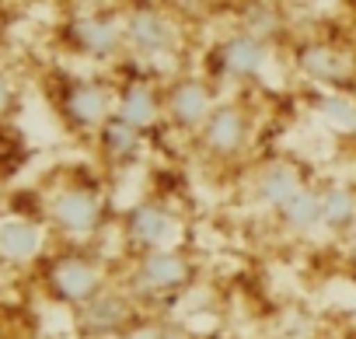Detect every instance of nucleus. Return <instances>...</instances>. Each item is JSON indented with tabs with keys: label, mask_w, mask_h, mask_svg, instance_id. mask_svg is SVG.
I'll return each instance as SVG.
<instances>
[{
	"label": "nucleus",
	"mask_w": 356,
	"mask_h": 339,
	"mask_svg": "<svg viewBox=\"0 0 356 339\" xmlns=\"http://www.w3.org/2000/svg\"><path fill=\"white\" fill-rule=\"evenodd\" d=\"M39 245H42L39 231L25 221H11V224H4V231H0V249H4V255H11L18 262L32 259L39 252Z\"/></svg>",
	"instance_id": "aec40b11"
},
{
	"label": "nucleus",
	"mask_w": 356,
	"mask_h": 339,
	"mask_svg": "<svg viewBox=\"0 0 356 339\" xmlns=\"http://www.w3.org/2000/svg\"><path fill=\"white\" fill-rule=\"evenodd\" d=\"M217 102V81L210 74L178 70L164 84V126L182 136H196Z\"/></svg>",
	"instance_id": "7ed1b4c3"
},
{
	"label": "nucleus",
	"mask_w": 356,
	"mask_h": 339,
	"mask_svg": "<svg viewBox=\"0 0 356 339\" xmlns=\"http://www.w3.org/2000/svg\"><path fill=\"white\" fill-rule=\"evenodd\" d=\"M255 136V119L252 109L241 102H217L203 129L196 133V147L210 161H238Z\"/></svg>",
	"instance_id": "423d86ee"
},
{
	"label": "nucleus",
	"mask_w": 356,
	"mask_h": 339,
	"mask_svg": "<svg viewBox=\"0 0 356 339\" xmlns=\"http://www.w3.org/2000/svg\"><path fill=\"white\" fill-rule=\"evenodd\" d=\"M304 186L307 179L300 172V164L290 157H266L252 172V200L269 214H280Z\"/></svg>",
	"instance_id": "9b49d317"
},
{
	"label": "nucleus",
	"mask_w": 356,
	"mask_h": 339,
	"mask_svg": "<svg viewBox=\"0 0 356 339\" xmlns=\"http://www.w3.org/2000/svg\"><path fill=\"white\" fill-rule=\"evenodd\" d=\"M122 39L126 53L140 63H150V74L157 77L164 60L182 53L186 25L171 8L157 4V0H133L122 11Z\"/></svg>",
	"instance_id": "f03ea898"
},
{
	"label": "nucleus",
	"mask_w": 356,
	"mask_h": 339,
	"mask_svg": "<svg viewBox=\"0 0 356 339\" xmlns=\"http://www.w3.org/2000/svg\"><path fill=\"white\" fill-rule=\"evenodd\" d=\"M283 25H286V18L273 0H252V4L241 8V25L238 29H245V32L266 39V42H276L283 36Z\"/></svg>",
	"instance_id": "6ab92c4d"
},
{
	"label": "nucleus",
	"mask_w": 356,
	"mask_h": 339,
	"mask_svg": "<svg viewBox=\"0 0 356 339\" xmlns=\"http://www.w3.org/2000/svg\"><path fill=\"white\" fill-rule=\"evenodd\" d=\"M115 116L150 136L157 126H164V81L154 74L126 77L115 91Z\"/></svg>",
	"instance_id": "6e6552de"
},
{
	"label": "nucleus",
	"mask_w": 356,
	"mask_h": 339,
	"mask_svg": "<svg viewBox=\"0 0 356 339\" xmlns=\"http://www.w3.org/2000/svg\"><path fill=\"white\" fill-rule=\"evenodd\" d=\"M293 70L307 77L314 88H356V53L328 39L300 42L293 49Z\"/></svg>",
	"instance_id": "0eeeda50"
},
{
	"label": "nucleus",
	"mask_w": 356,
	"mask_h": 339,
	"mask_svg": "<svg viewBox=\"0 0 356 339\" xmlns=\"http://www.w3.org/2000/svg\"><path fill=\"white\" fill-rule=\"evenodd\" d=\"M318 196H321L325 235L349 238L356 231V189L346 182H325V186H318Z\"/></svg>",
	"instance_id": "2eb2a0df"
},
{
	"label": "nucleus",
	"mask_w": 356,
	"mask_h": 339,
	"mask_svg": "<svg viewBox=\"0 0 356 339\" xmlns=\"http://www.w3.org/2000/svg\"><path fill=\"white\" fill-rule=\"evenodd\" d=\"M276 224L280 231H286L290 238H314L321 235V196H318V186H304L280 214H276Z\"/></svg>",
	"instance_id": "f3484780"
},
{
	"label": "nucleus",
	"mask_w": 356,
	"mask_h": 339,
	"mask_svg": "<svg viewBox=\"0 0 356 339\" xmlns=\"http://www.w3.org/2000/svg\"><path fill=\"white\" fill-rule=\"evenodd\" d=\"M122 238H126L133 255L154 252V249H171V245H182L186 221H182V214H178L168 200L147 196V200H140V203H133L126 210Z\"/></svg>",
	"instance_id": "39448f33"
},
{
	"label": "nucleus",
	"mask_w": 356,
	"mask_h": 339,
	"mask_svg": "<svg viewBox=\"0 0 356 339\" xmlns=\"http://www.w3.org/2000/svg\"><path fill=\"white\" fill-rule=\"evenodd\" d=\"M136 318H140V304L129 297L126 287H102L91 301H84L77 308V329L88 339L126 332Z\"/></svg>",
	"instance_id": "1a4fd4ad"
},
{
	"label": "nucleus",
	"mask_w": 356,
	"mask_h": 339,
	"mask_svg": "<svg viewBox=\"0 0 356 339\" xmlns=\"http://www.w3.org/2000/svg\"><path fill=\"white\" fill-rule=\"evenodd\" d=\"M318 123L339 136H356V91L346 88H318L311 98Z\"/></svg>",
	"instance_id": "dca6fc26"
},
{
	"label": "nucleus",
	"mask_w": 356,
	"mask_h": 339,
	"mask_svg": "<svg viewBox=\"0 0 356 339\" xmlns=\"http://www.w3.org/2000/svg\"><path fill=\"white\" fill-rule=\"evenodd\" d=\"M196 259L186 245H171V249H154V252H140L129 262L126 273V290L129 297L140 304V311H164L182 297L193 283H196Z\"/></svg>",
	"instance_id": "f257e3e1"
},
{
	"label": "nucleus",
	"mask_w": 356,
	"mask_h": 339,
	"mask_svg": "<svg viewBox=\"0 0 356 339\" xmlns=\"http://www.w3.org/2000/svg\"><path fill=\"white\" fill-rule=\"evenodd\" d=\"M105 283V266L84 252H70V255H60L53 266H49V290L56 301L63 304H74L81 308L84 301H91Z\"/></svg>",
	"instance_id": "9d476101"
},
{
	"label": "nucleus",
	"mask_w": 356,
	"mask_h": 339,
	"mask_svg": "<svg viewBox=\"0 0 356 339\" xmlns=\"http://www.w3.org/2000/svg\"><path fill=\"white\" fill-rule=\"evenodd\" d=\"M53 221H56L70 238H88V235H95V231L102 228L105 207H102V200H98L95 189L74 186V189H63V193H60V200H56V207H53Z\"/></svg>",
	"instance_id": "f8f14e48"
},
{
	"label": "nucleus",
	"mask_w": 356,
	"mask_h": 339,
	"mask_svg": "<svg viewBox=\"0 0 356 339\" xmlns=\"http://www.w3.org/2000/svg\"><path fill=\"white\" fill-rule=\"evenodd\" d=\"M102 339H129V332H112V336H102Z\"/></svg>",
	"instance_id": "412c9836"
},
{
	"label": "nucleus",
	"mask_w": 356,
	"mask_h": 339,
	"mask_svg": "<svg viewBox=\"0 0 356 339\" xmlns=\"http://www.w3.org/2000/svg\"><path fill=\"white\" fill-rule=\"evenodd\" d=\"M353 91H356V88H353Z\"/></svg>",
	"instance_id": "4be33fe9"
},
{
	"label": "nucleus",
	"mask_w": 356,
	"mask_h": 339,
	"mask_svg": "<svg viewBox=\"0 0 356 339\" xmlns=\"http://www.w3.org/2000/svg\"><path fill=\"white\" fill-rule=\"evenodd\" d=\"M67 116L81 126V129H102L112 116H115V91L102 81H81L70 88L67 95Z\"/></svg>",
	"instance_id": "ddd939ff"
},
{
	"label": "nucleus",
	"mask_w": 356,
	"mask_h": 339,
	"mask_svg": "<svg viewBox=\"0 0 356 339\" xmlns=\"http://www.w3.org/2000/svg\"><path fill=\"white\" fill-rule=\"evenodd\" d=\"M74 42L81 53L88 56H115L119 49H126V39H122V11L115 15H84L74 22Z\"/></svg>",
	"instance_id": "4468645a"
},
{
	"label": "nucleus",
	"mask_w": 356,
	"mask_h": 339,
	"mask_svg": "<svg viewBox=\"0 0 356 339\" xmlns=\"http://www.w3.org/2000/svg\"><path fill=\"white\" fill-rule=\"evenodd\" d=\"M273 63V42L245 32V29H231L224 32L210 53H207V74L220 84H252L259 81Z\"/></svg>",
	"instance_id": "20e7f679"
},
{
	"label": "nucleus",
	"mask_w": 356,
	"mask_h": 339,
	"mask_svg": "<svg viewBox=\"0 0 356 339\" xmlns=\"http://www.w3.org/2000/svg\"><path fill=\"white\" fill-rule=\"evenodd\" d=\"M143 140H147V133H140L136 126L122 123L119 116H112L98 129V147H102V154L112 164H136V157L143 150Z\"/></svg>",
	"instance_id": "a211bd4d"
}]
</instances>
